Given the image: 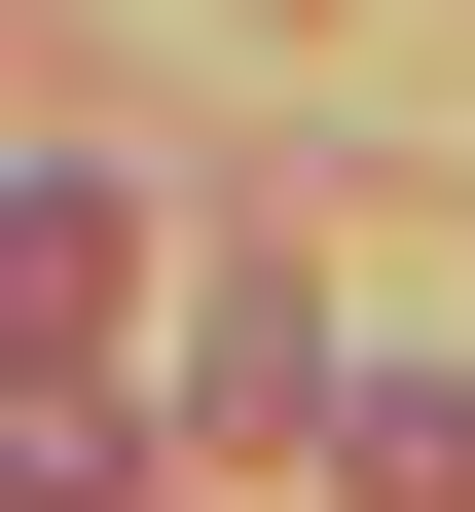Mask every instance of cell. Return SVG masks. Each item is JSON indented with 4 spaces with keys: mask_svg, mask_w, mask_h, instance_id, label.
I'll list each match as a JSON object with an SVG mask.
<instances>
[{
    "mask_svg": "<svg viewBox=\"0 0 475 512\" xmlns=\"http://www.w3.org/2000/svg\"><path fill=\"white\" fill-rule=\"evenodd\" d=\"M110 293H147V183H110V147L0 183V366H110Z\"/></svg>",
    "mask_w": 475,
    "mask_h": 512,
    "instance_id": "6da1fadb",
    "label": "cell"
}]
</instances>
